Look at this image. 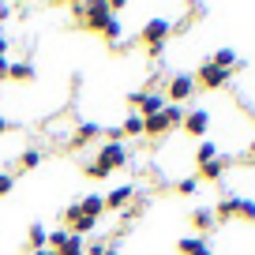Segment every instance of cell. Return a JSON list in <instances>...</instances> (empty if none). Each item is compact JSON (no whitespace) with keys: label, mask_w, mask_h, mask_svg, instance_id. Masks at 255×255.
I'll return each mask as SVG.
<instances>
[{"label":"cell","mask_w":255,"mask_h":255,"mask_svg":"<svg viewBox=\"0 0 255 255\" xmlns=\"http://www.w3.org/2000/svg\"><path fill=\"white\" fill-rule=\"evenodd\" d=\"M169 34H173V19L154 15V19H146V23H143V30H139V41L146 45V53H150V56H161V53H165Z\"/></svg>","instance_id":"obj_1"},{"label":"cell","mask_w":255,"mask_h":255,"mask_svg":"<svg viewBox=\"0 0 255 255\" xmlns=\"http://www.w3.org/2000/svg\"><path fill=\"white\" fill-rule=\"evenodd\" d=\"M128 105H131V113H139V117L146 120V117H154V113L165 109V94L143 87V90H131V94H128Z\"/></svg>","instance_id":"obj_2"},{"label":"cell","mask_w":255,"mask_h":255,"mask_svg":"<svg viewBox=\"0 0 255 255\" xmlns=\"http://www.w3.org/2000/svg\"><path fill=\"white\" fill-rule=\"evenodd\" d=\"M195 90H222L225 83L233 79V72H225V68H218V64H210V60H203L199 68H195Z\"/></svg>","instance_id":"obj_3"},{"label":"cell","mask_w":255,"mask_h":255,"mask_svg":"<svg viewBox=\"0 0 255 255\" xmlns=\"http://www.w3.org/2000/svg\"><path fill=\"white\" fill-rule=\"evenodd\" d=\"M191 94H195V79H191L188 72L169 75V83H165V102L169 105H188Z\"/></svg>","instance_id":"obj_4"},{"label":"cell","mask_w":255,"mask_h":255,"mask_svg":"<svg viewBox=\"0 0 255 255\" xmlns=\"http://www.w3.org/2000/svg\"><path fill=\"white\" fill-rule=\"evenodd\" d=\"M94 165L102 169V173H117V169H124L128 165V146L124 143H102Z\"/></svg>","instance_id":"obj_5"},{"label":"cell","mask_w":255,"mask_h":255,"mask_svg":"<svg viewBox=\"0 0 255 255\" xmlns=\"http://www.w3.org/2000/svg\"><path fill=\"white\" fill-rule=\"evenodd\" d=\"M180 128H184V135H191V139H207V131H210V109H188Z\"/></svg>","instance_id":"obj_6"},{"label":"cell","mask_w":255,"mask_h":255,"mask_svg":"<svg viewBox=\"0 0 255 255\" xmlns=\"http://www.w3.org/2000/svg\"><path fill=\"white\" fill-rule=\"evenodd\" d=\"M109 19H113L109 4H87V15H83V26H87V30H94V34H102L105 26H109Z\"/></svg>","instance_id":"obj_7"},{"label":"cell","mask_w":255,"mask_h":255,"mask_svg":"<svg viewBox=\"0 0 255 255\" xmlns=\"http://www.w3.org/2000/svg\"><path fill=\"white\" fill-rule=\"evenodd\" d=\"M176 255H214V252H210L207 237L191 233V237H180V240H176Z\"/></svg>","instance_id":"obj_8"},{"label":"cell","mask_w":255,"mask_h":255,"mask_svg":"<svg viewBox=\"0 0 255 255\" xmlns=\"http://www.w3.org/2000/svg\"><path fill=\"white\" fill-rule=\"evenodd\" d=\"M131 199H135V188H131V184H120V188H113L109 195H105V210H124Z\"/></svg>","instance_id":"obj_9"},{"label":"cell","mask_w":255,"mask_h":255,"mask_svg":"<svg viewBox=\"0 0 255 255\" xmlns=\"http://www.w3.org/2000/svg\"><path fill=\"white\" fill-rule=\"evenodd\" d=\"M188 222H191V229H199V237H207V233L218 225V218H214V210H210V207H195Z\"/></svg>","instance_id":"obj_10"},{"label":"cell","mask_w":255,"mask_h":255,"mask_svg":"<svg viewBox=\"0 0 255 255\" xmlns=\"http://www.w3.org/2000/svg\"><path fill=\"white\" fill-rule=\"evenodd\" d=\"M75 207H79V214H87V218H102L105 214V195H98V191H90V195H83L79 203H75Z\"/></svg>","instance_id":"obj_11"},{"label":"cell","mask_w":255,"mask_h":255,"mask_svg":"<svg viewBox=\"0 0 255 255\" xmlns=\"http://www.w3.org/2000/svg\"><path fill=\"white\" fill-rule=\"evenodd\" d=\"M210 64H218V68H225V72H237V68H244V60H240V56H237V49H229V45L214 49V56H210Z\"/></svg>","instance_id":"obj_12"},{"label":"cell","mask_w":255,"mask_h":255,"mask_svg":"<svg viewBox=\"0 0 255 255\" xmlns=\"http://www.w3.org/2000/svg\"><path fill=\"white\" fill-rule=\"evenodd\" d=\"M169 131H173V128H169L165 113H154V117L143 120V135H150V139H161V135H169Z\"/></svg>","instance_id":"obj_13"},{"label":"cell","mask_w":255,"mask_h":255,"mask_svg":"<svg viewBox=\"0 0 255 255\" xmlns=\"http://www.w3.org/2000/svg\"><path fill=\"white\" fill-rule=\"evenodd\" d=\"M222 176H225V158H214V161H207V165H199L195 180H207V184H214V180H222Z\"/></svg>","instance_id":"obj_14"},{"label":"cell","mask_w":255,"mask_h":255,"mask_svg":"<svg viewBox=\"0 0 255 255\" xmlns=\"http://www.w3.org/2000/svg\"><path fill=\"white\" fill-rule=\"evenodd\" d=\"M8 79H11V83H34V64H30V60H11Z\"/></svg>","instance_id":"obj_15"},{"label":"cell","mask_w":255,"mask_h":255,"mask_svg":"<svg viewBox=\"0 0 255 255\" xmlns=\"http://www.w3.org/2000/svg\"><path fill=\"white\" fill-rule=\"evenodd\" d=\"M233 222H252L255 225V199H233Z\"/></svg>","instance_id":"obj_16"},{"label":"cell","mask_w":255,"mask_h":255,"mask_svg":"<svg viewBox=\"0 0 255 255\" xmlns=\"http://www.w3.org/2000/svg\"><path fill=\"white\" fill-rule=\"evenodd\" d=\"M98 135H102V128H98V124H90V120H83V124H75L72 143H75V146H87L90 139H98Z\"/></svg>","instance_id":"obj_17"},{"label":"cell","mask_w":255,"mask_h":255,"mask_svg":"<svg viewBox=\"0 0 255 255\" xmlns=\"http://www.w3.org/2000/svg\"><path fill=\"white\" fill-rule=\"evenodd\" d=\"M214 158H222V154H218V143L214 139H199V146H195V165H207V161H214Z\"/></svg>","instance_id":"obj_18"},{"label":"cell","mask_w":255,"mask_h":255,"mask_svg":"<svg viewBox=\"0 0 255 255\" xmlns=\"http://www.w3.org/2000/svg\"><path fill=\"white\" fill-rule=\"evenodd\" d=\"M26 244H30V252H38V248H45L49 244V229L41 222H34L30 229H26Z\"/></svg>","instance_id":"obj_19"},{"label":"cell","mask_w":255,"mask_h":255,"mask_svg":"<svg viewBox=\"0 0 255 255\" xmlns=\"http://www.w3.org/2000/svg\"><path fill=\"white\" fill-rule=\"evenodd\" d=\"M120 135L124 139H139L143 135V117H139V113H128L124 124H120Z\"/></svg>","instance_id":"obj_20"},{"label":"cell","mask_w":255,"mask_h":255,"mask_svg":"<svg viewBox=\"0 0 255 255\" xmlns=\"http://www.w3.org/2000/svg\"><path fill=\"white\" fill-rule=\"evenodd\" d=\"M102 38H105V45H120V38H124V19L113 15V19H109V26L102 30Z\"/></svg>","instance_id":"obj_21"},{"label":"cell","mask_w":255,"mask_h":255,"mask_svg":"<svg viewBox=\"0 0 255 255\" xmlns=\"http://www.w3.org/2000/svg\"><path fill=\"white\" fill-rule=\"evenodd\" d=\"M38 165H41V150L38 146H30V150L19 154V173H30V169H38Z\"/></svg>","instance_id":"obj_22"},{"label":"cell","mask_w":255,"mask_h":255,"mask_svg":"<svg viewBox=\"0 0 255 255\" xmlns=\"http://www.w3.org/2000/svg\"><path fill=\"white\" fill-rule=\"evenodd\" d=\"M56 255H87V240H83V237H75V233H72V237L64 240V248H60Z\"/></svg>","instance_id":"obj_23"},{"label":"cell","mask_w":255,"mask_h":255,"mask_svg":"<svg viewBox=\"0 0 255 255\" xmlns=\"http://www.w3.org/2000/svg\"><path fill=\"white\" fill-rule=\"evenodd\" d=\"M161 113H165L169 128H180V124H184V113H188V109H184V105H169V102H165V109H161Z\"/></svg>","instance_id":"obj_24"},{"label":"cell","mask_w":255,"mask_h":255,"mask_svg":"<svg viewBox=\"0 0 255 255\" xmlns=\"http://www.w3.org/2000/svg\"><path fill=\"white\" fill-rule=\"evenodd\" d=\"M68 237H72V233H68V229H49V244H45V248H53V252H60V248H64V240H68Z\"/></svg>","instance_id":"obj_25"},{"label":"cell","mask_w":255,"mask_h":255,"mask_svg":"<svg viewBox=\"0 0 255 255\" xmlns=\"http://www.w3.org/2000/svg\"><path fill=\"white\" fill-rule=\"evenodd\" d=\"M176 191H180V195H195V191H199V180H195V176H184V180H176Z\"/></svg>","instance_id":"obj_26"},{"label":"cell","mask_w":255,"mask_h":255,"mask_svg":"<svg viewBox=\"0 0 255 255\" xmlns=\"http://www.w3.org/2000/svg\"><path fill=\"white\" fill-rule=\"evenodd\" d=\"M11 188H15V176H11V173H0V199H8Z\"/></svg>","instance_id":"obj_27"},{"label":"cell","mask_w":255,"mask_h":255,"mask_svg":"<svg viewBox=\"0 0 255 255\" xmlns=\"http://www.w3.org/2000/svg\"><path fill=\"white\" fill-rule=\"evenodd\" d=\"M72 15H75V23H83V15H87V4H72Z\"/></svg>","instance_id":"obj_28"},{"label":"cell","mask_w":255,"mask_h":255,"mask_svg":"<svg viewBox=\"0 0 255 255\" xmlns=\"http://www.w3.org/2000/svg\"><path fill=\"white\" fill-rule=\"evenodd\" d=\"M11 128H15V124H11V120H8V117H4V113H0V135H8Z\"/></svg>","instance_id":"obj_29"},{"label":"cell","mask_w":255,"mask_h":255,"mask_svg":"<svg viewBox=\"0 0 255 255\" xmlns=\"http://www.w3.org/2000/svg\"><path fill=\"white\" fill-rule=\"evenodd\" d=\"M4 56H8V38L0 34V60H4Z\"/></svg>","instance_id":"obj_30"},{"label":"cell","mask_w":255,"mask_h":255,"mask_svg":"<svg viewBox=\"0 0 255 255\" xmlns=\"http://www.w3.org/2000/svg\"><path fill=\"white\" fill-rule=\"evenodd\" d=\"M8 15H11V8H8V4H0V23H4Z\"/></svg>","instance_id":"obj_31"},{"label":"cell","mask_w":255,"mask_h":255,"mask_svg":"<svg viewBox=\"0 0 255 255\" xmlns=\"http://www.w3.org/2000/svg\"><path fill=\"white\" fill-rule=\"evenodd\" d=\"M30 255H56L53 248H38V252H30Z\"/></svg>","instance_id":"obj_32"},{"label":"cell","mask_w":255,"mask_h":255,"mask_svg":"<svg viewBox=\"0 0 255 255\" xmlns=\"http://www.w3.org/2000/svg\"><path fill=\"white\" fill-rule=\"evenodd\" d=\"M102 255H120V252H117V248H105V252H102Z\"/></svg>","instance_id":"obj_33"},{"label":"cell","mask_w":255,"mask_h":255,"mask_svg":"<svg viewBox=\"0 0 255 255\" xmlns=\"http://www.w3.org/2000/svg\"><path fill=\"white\" fill-rule=\"evenodd\" d=\"M248 150H252V154H255V139H252V146H248Z\"/></svg>","instance_id":"obj_34"},{"label":"cell","mask_w":255,"mask_h":255,"mask_svg":"<svg viewBox=\"0 0 255 255\" xmlns=\"http://www.w3.org/2000/svg\"><path fill=\"white\" fill-rule=\"evenodd\" d=\"M0 87H4V83H0Z\"/></svg>","instance_id":"obj_35"}]
</instances>
